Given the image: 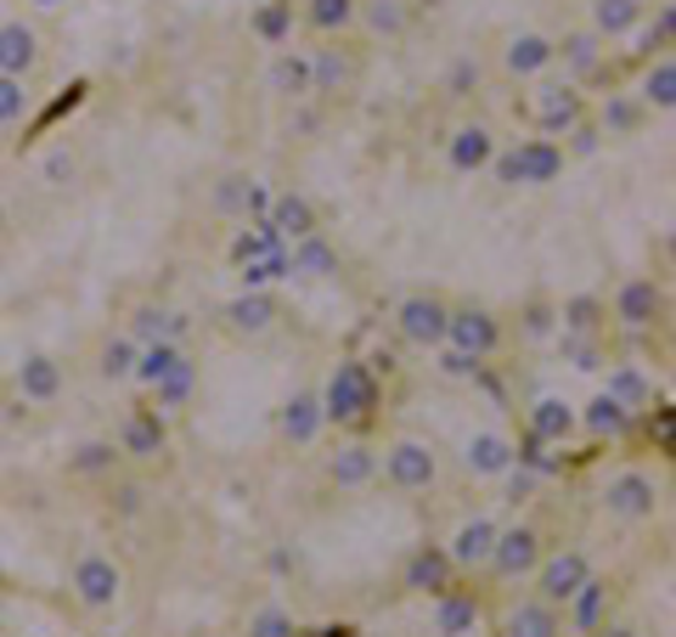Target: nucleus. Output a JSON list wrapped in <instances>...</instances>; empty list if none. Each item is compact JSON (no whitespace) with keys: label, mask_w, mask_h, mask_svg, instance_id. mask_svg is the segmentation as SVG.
Here are the masks:
<instances>
[{"label":"nucleus","mask_w":676,"mask_h":637,"mask_svg":"<svg viewBox=\"0 0 676 637\" xmlns=\"http://www.w3.org/2000/svg\"><path fill=\"white\" fill-rule=\"evenodd\" d=\"M372 401H378V378H372V367H361V361H338V373H332L327 389H321V418H332V423H356V418H367Z\"/></svg>","instance_id":"obj_1"},{"label":"nucleus","mask_w":676,"mask_h":637,"mask_svg":"<svg viewBox=\"0 0 676 637\" xmlns=\"http://www.w3.org/2000/svg\"><path fill=\"white\" fill-rule=\"evenodd\" d=\"M446 345L462 350V356H473V361H486L502 345V327H497V316L486 305H457L446 316Z\"/></svg>","instance_id":"obj_2"},{"label":"nucleus","mask_w":676,"mask_h":637,"mask_svg":"<svg viewBox=\"0 0 676 637\" xmlns=\"http://www.w3.org/2000/svg\"><path fill=\"white\" fill-rule=\"evenodd\" d=\"M446 316H451V305L434 300V293H412V300H401V311H395L401 338H406V345H423V350L446 345Z\"/></svg>","instance_id":"obj_3"},{"label":"nucleus","mask_w":676,"mask_h":637,"mask_svg":"<svg viewBox=\"0 0 676 637\" xmlns=\"http://www.w3.org/2000/svg\"><path fill=\"white\" fill-rule=\"evenodd\" d=\"M68 586H74V598H79L85 609H113V604H119V593H124V575H119V564H113V559L85 553V559L74 564Z\"/></svg>","instance_id":"obj_4"},{"label":"nucleus","mask_w":676,"mask_h":637,"mask_svg":"<svg viewBox=\"0 0 676 637\" xmlns=\"http://www.w3.org/2000/svg\"><path fill=\"white\" fill-rule=\"evenodd\" d=\"M530 575H536V598H542V604H553V609H564V604L575 598V586H581V581L592 575V564H587V553L564 548V553L542 559Z\"/></svg>","instance_id":"obj_5"},{"label":"nucleus","mask_w":676,"mask_h":637,"mask_svg":"<svg viewBox=\"0 0 676 637\" xmlns=\"http://www.w3.org/2000/svg\"><path fill=\"white\" fill-rule=\"evenodd\" d=\"M502 581H519L542 564V536L530 530V525H513V530H497V542H491V559H486Z\"/></svg>","instance_id":"obj_6"},{"label":"nucleus","mask_w":676,"mask_h":637,"mask_svg":"<svg viewBox=\"0 0 676 637\" xmlns=\"http://www.w3.org/2000/svg\"><path fill=\"white\" fill-rule=\"evenodd\" d=\"M603 508H609L614 519H654L659 485H654L648 474H637V468H625V474H614V479L603 485Z\"/></svg>","instance_id":"obj_7"},{"label":"nucleus","mask_w":676,"mask_h":637,"mask_svg":"<svg viewBox=\"0 0 676 637\" xmlns=\"http://www.w3.org/2000/svg\"><path fill=\"white\" fill-rule=\"evenodd\" d=\"M383 474H390L395 492H428L440 463H434V452L423 446V440H395L390 457H383Z\"/></svg>","instance_id":"obj_8"},{"label":"nucleus","mask_w":676,"mask_h":637,"mask_svg":"<svg viewBox=\"0 0 676 637\" xmlns=\"http://www.w3.org/2000/svg\"><path fill=\"white\" fill-rule=\"evenodd\" d=\"M451 575H457L451 553L428 542V548H417V553L406 559V570H401V586H406V593H428V598H440L446 586H451Z\"/></svg>","instance_id":"obj_9"},{"label":"nucleus","mask_w":676,"mask_h":637,"mask_svg":"<svg viewBox=\"0 0 676 637\" xmlns=\"http://www.w3.org/2000/svg\"><path fill=\"white\" fill-rule=\"evenodd\" d=\"M513 170H519V186H547L564 175V147L547 136H530L513 147Z\"/></svg>","instance_id":"obj_10"},{"label":"nucleus","mask_w":676,"mask_h":637,"mask_svg":"<svg viewBox=\"0 0 676 637\" xmlns=\"http://www.w3.org/2000/svg\"><path fill=\"white\" fill-rule=\"evenodd\" d=\"M659 311H665V288H659L654 277L620 282V293H614V316H620L625 327H654Z\"/></svg>","instance_id":"obj_11"},{"label":"nucleus","mask_w":676,"mask_h":637,"mask_svg":"<svg viewBox=\"0 0 676 637\" xmlns=\"http://www.w3.org/2000/svg\"><path fill=\"white\" fill-rule=\"evenodd\" d=\"M164 446H170V429H164L159 412H130V418H124V429H119V457L153 463Z\"/></svg>","instance_id":"obj_12"},{"label":"nucleus","mask_w":676,"mask_h":637,"mask_svg":"<svg viewBox=\"0 0 676 637\" xmlns=\"http://www.w3.org/2000/svg\"><path fill=\"white\" fill-rule=\"evenodd\" d=\"M502 637H564V615L553 604H542V598H524V604L508 609Z\"/></svg>","instance_id":"obj_13"},{"label":"nucleus","mask_w":676,"mask_h":637,"mask_svg":"<svg viewBox=\"0 0 676 637\" xmlns=\"http://www.w3.org/2000/svg\"><path fill=\"white\" fill-rule=\"evenodd\" d=\"M446 159H451L457 175H473V170H486V164L497 159V141H491L486 125H462V130L451 136V147H446Z\"/></svg>","instance_id":"obj_14"},{"label":"nucleus","mask_w":676,"mask_h":637,"mask_svg":"<svg viewBox=\"0 0 676 637\" xmlns=\"http://www.w3.org/2000/svg\"><path fill=\"white\" fill-rule=\"evenodd\" d=\"M265 220H271V231H276L282 242H299V237L316 231V209L299 198V192H282V198H271Z\"/></svg>","instance_id":"obj_15"},{"label":"nucleus","mask_w":676,"mask_h":637,"mask_svg":"<svg viewBox=\"0 0 676 637\" xmlns=\"http://www.w3.org/2000/svg\"><path fill=\"white\" fill-rule=\"evenodd\" d=\"M513 457H519V446H513L508 434H497V429L473 434V440H468V452H462V463H468L473 474H508V468H513Z\"/></svg>","instance_id":"obj_16"},{"label":"nucleus","mask_w":676,"mask_h":637,"mask_svg":"<svg viewBox=\"0 0 676 637\" xmlns=\"http://www.w3.org/2000/svg\"><path fill=\"white\" fill-rule=\"evenodd\" d=\"M473 626H479V598L473 593H451L446 586V593L434 598V631L440 637H468Z\"/></svg>","instance_id":"obj_17"},{"label":"nucleus","mask_w":676,"mask_h":637,"mask_svg":"<svg viewBox=\"0 0 676 637\" xmlns=\"http://www.w3.org/2000/svg\"><path fill=\"white\" fill-rule=\"evenodd\" d=\"M491 542H497V525H491V519H468V525L451 536L446 553H451L457 570H479V564L491 559Z\"/></svg>","instance_id":"obj_18"},{"label":"nucleus","mask_w":676,"mask_h":637,"mask_svg":"<svg viewBox=\"0 0 676 637\" xmlns=\"http://www.w3.org/2000/svg\"><path fill=\"white\" fill-rule=\"evenodd\" d=\"M569 434H575V412L558 396H542L536 407H530V440H542V446H564Z\"/></svg>","instance_id":"obj_19"},{"label":"nucleus","mask_w":676,"mask_h":637,"mask_svg":"<svg viewBox=\"0 0 676 637\" xmlns=\"http://www.w3.org/2000/svg\"><path fill=\"white\" fill-rule=\"evenodd\" d=\"M536 119H542L547 136L575 130V125H581V96H575L569 85H547V90L536 96Z\"/></svg>","instance_id":"obj_20"},{"label":"nucleus","mask_w":676,"mask_h":637,"mask_svg":"<svg viewBox=\"0 0 676 637\" xmlns=\"http://www.w3.org/2000/svg\"><path fill=\"white\" fill-rule=\"evenodd\" d=\"M226 322H231L237 333H265V327L276 322V300H271L265 288H243V293L226 305Z\"/></svg>","instance_id":"obj_21"},{"label":"nucleus","mask_w":676,"mask_h":637,"mask_svg":"<svg viewBox=\"0 0 676 637\" xmlns=\"http://www.w3.org/2000/svg\"><path fill=\"white\" fill-rule=\"evenodd\" d=\"M321 423H327L321 418V396H310V389H299V396L282 407V434L294 440V446H310V440L321 434Z\"/></svg>","instance_id":"obj_22"},{"label":"nucleus","mask_w":676,"mask_h":637,"mask_svg":"<svg viewBox=\"0 0 676 637\" xmlns=\"http://www.w3.org/2000/svg\"><path fill=\"white\" fill-rule=\"evenodd\" d=\"M34 57H40V40H34V29L29 23H0V74H29L34 68Z\"/></svg>","instance_id":"obj_23"},{"label":"nucleus","mask_w":676,"mask_h":637,"mask_svg":"<svg viewBox=\"0 0 676 637\" xmlns=\"http://www.w3.org/2000/svg\"><path fill=\"white\" fill-rule=\"evenodd\" d=\"M18 389H23V401L45 407V401H57V389H63V367L52 356H29L18 367Z\"/></svg>","instance_id":"obj_24"},{"label":"nucleus","mask_w":676,"mask_h":637,"mask_svg":"<svg viewBox=\"0 0 676 637\" xmlns=\"http://www.w3.org/2000/svg\"><path fill=\"white\" fill-rule=\"evenodd\" d=\"M603 609H609V581L603 575H587L569 598V626L575 631H598L603 626Z\"/></svg>","instance_id":"obj_25"},{"label":"nucleus","mask_w":676,"mask_h":637,"mask_svg":"<svg viewBox=\"0 0 676 637\" xmlns=\"http://www.w3.org/2000/svg\"><path fill=\"white\" fill-rule=\"evenodd\" d=\"M372 474H378V457H372V446H361V440H356V446H338V452H332V463H327V479H332V485H345V492L367 485Z\"/></svg>","instance_id":"obj_26"},{"label":"nucleus","mask_w":676,"mask_h":637,"mask_svg":"<svg viewBox=\"0 0 676 637\" xmlns=\"http://www.w3.org/2000/svg\"><path fill=\"white\" fill-rule=\"evenodd\" d=\"M287 260H294V277H332L338 271V255H332V242H321V231L299 237L294 249H287Z\"/></svg>","instance_id":"obj_27"},{"label":"nucleus","mask_w":676,"mask_h":637,"mask_svg":"<svg viewBox=\"0 0 676 637\" xmlns=\"http://www.w3.org/2000/svg\"><path fill=\"white\" fill-rule=\"evenodd\" d=\"M643 23V0H598L592 7V34H632Z\"/></svg>","instance_id":"obj_28"},{"label":"nucleus","mask_w":676,"mask_h":637,"mask_svg":"<svg viewBox=\"0 0 676 637\" xmlns=\"http://www.w3.org/2000/svg\"><path fill=\"white\" fill-rule=\"evenodd\" d=\"M603 396H614L625 412H637V407H648V401H654V384H648L637 367H614V373H609V389H603Z\"/></svg>","instance_id":"obj_29"},{"label":"nucleus","mask_w":676,"mask_h":637,"mask_svg":"<svg viewBox=\"0 0 676 637\" xmlns=\"http://www.w3.org/2000/svg\"><path fill=\"white\" fill-rule=\"evenodd\" d=\"M175 361H181V345H175V338H159V345H141V350H135V373H130V378H141V384L153 389Z\"/></svg>","instance_id":"obj_30"},{"label":"nucleus","mask_w":676,"mask_h":637,"mask_svg":"<svg viewBox=\"0 0 676 637\" xmlns=\"http://www.w3.org/2000/svg\"><path fill=\"white\" fill-rule=\"evenodd\" d=\"M547 63H553V40H542V34H519L508 45V68L513 74H542Z\"/></svg>","instance_id":"obj_31"},{"label":"nucleus","mask_w":676,"mask_h":637,"mask_svg":"<svg viewBox=\"0 0 676 637\" xmlns=\"http://www.w3.org/2000/svg\"><path fill=\"white\" fill-rule=\"evenodd\" d=\"M271 90L276 96H310V57H276L271 63Z\"/></svg>","instance_id":"obj_32"},{"label":"nucleus","mask_w":676,"mask_h":637,"mask_svg":"<svg viewBox=\"0 0 676 637\" xmlns=\"http://www.w3.org/2000/svg\"><path fill=\"white\" fill-rule=\"evenodd\" d=\"M254 34L265 45H282L287 34H294V0H265V7L254 12Z\"/></svg>","instance_id":"obj_33"},{"label":"nucleus","mask_w":676,"mask_h":637,"mask_svg":"<svg viewBox=\"0 0 676 637\" xmlns=\"http://www.w3.org/2000/svg\"><path fill=\"white\" fill-rule=\"evenodd\" d=\"M192 389H198V367H192L186 356L153 384V396H159V407H186V396H192Z\"/></svg>","instance_id":"obj_34"},{"label":"nucleus","mask_w":676,"mask_h":637,"mask_svg":"<svg viewBox=\"0 0 676 637\" xmlns=\"http://www.w3.org/2000/svg\"><path fill=\"white\" fill-rule=\"evenodd\" d=\"M181 316L175 311H135V327H130V338H135V345H159V338H181Z\"/></svg>","instance_id":"obj_35"},{"label":"nucleus","mask_w":676,"mask_h":637,"mask_svg":"<svg viewBox=\"0 0 676 637\" xmlns=\"http://www.w3.org/2000/svg\"><path fill=\"white\" fill-rule=\"evenodd\" d=\"M643 102L659 108V114L676 108V63H670V57H659V63L648 68V79H643Z\"/></svg>","instance_id":"obj_36"},{"label":"nucleus","mask_w":676,"mask_h":637,"mask_svg":"<svg viewBox=\"0 0 676 637\" xmlns=\"http://www.w3.org/2000/svg\"><path fill=\"white\" fill-rule=\"evenodd\" d=\"M276 277H294L287 242H276V249H271V255H260V260H243V288H265V282H276Z\"/></svg>","instance_id":"obj_37"},{"label":"nucleus","mask_w":676,"mask_h":637,"mask_svg":"<svg viewBox=\"0 0 676 637\" xmlns=\"http://www.w3.org/2000/svg\"><path fill=\"white\" fill-rule=\"evenodd\" d=\"M558 316H564V333H598L609 311H603V300H592V293H575Z\"/></svg>","instance_id":"obj_38"},{"label":"nucleus","mask_w":676,"mask_h":637,"mask_svg":"<svg viewBox=\"0 0 676 637\" xmlns=\"http://www.w3.org/2000/svg\"><path fill=\"white\" fill-rule=\"evenodd\" d=\"M113 463H119V446H113V440H85V446L68 457L74 474H113Z\"/></svg>","instance_id":"obj_39"},{"label":"nucleus","mask_w":676,"mask_h":637,"mask_svg":"<svg viewBox=\"0 0 676 637\" xmlns=\"http://www.w3.org/2000/svg\"><path fill=\"white\" fill-rule=\"evenodd\" d=\"M625 423H632V412H625L614 396H598V401H587V429H592V434H620Z\"/></svg>","instance_id":"obj_40"},{"label":"nucleus","mask_w":676,"mask_h":637,"mask_svg":"<svg viewBox=\"0 0 676 637\" xmlns=\"http://www.w3.org/2000/svg\"><path fill=\"white\" fill-rule=\"evenodd\" d=\"M643 125V108L632 102V96H609V102H603V130L609 136H632Z\"/></svg>","instance_id":"obj_41"},{"label":"nucleus","mask_w":676,"mask_h":637,"mask_svg":"<svg viewBox=\"0 0 676 637\" xmlns=\"http://www.w3.org/2000/svg\"><path fill=\"white\" fill-rule=\"evenodd\" d=\"M553 57H564L575 74H587V68H598V34H569L564 45H553Z\"/></svg>","instance_id":"obj_42"},{"label":"nucleus","mask_w":676,"mask_h":637,"mask_svg":"<svg viewBox=\"0 0 676 637\" xmlns=\"http://www.w3.org/2000/svg\"><path fill=\"white\" fill-rule=\"evenodd\" d=\"M338 85H350V63L338 57V52L310 57V90H338Z\"/></svg>","instance_id":"obj_43"},{"label":"nucleus","mask_w":676,"mask_h":637,"mask_svg":"<svg viewBox=\"0 0 676 637\" xmlns=\"http://www.w3.org/2000/svg\"><path fill=\"white\" fill-rule=\"evenodd\" d=\"M135 338H113V345H102V361H96V367H102V378H130L135 373Z\"/></svg>","instance_id":"obj_44"},{"label":"nucleus","mask_w":676,"mask_h":637,"mask_svg":"<svg viewBox=\"0 0 676 637\" xmlns=\"http://www.w3.org/2000/svg\"><path fill=\"white\" fill-rule=\"evenodd\" d=\"M29 114V90L18 74H0V125H18Z\"/></svg>","instance_id":"obj_45"},{"label":"nucleus","mask_w":676,"mask_h":637,"mask_svg":"<svg viewBox=\"0 0 676 637\" xmlns=\"http://www.w3.org/2000/svg\"><path fill=\"white\" fill-rule=\"evenodd\" d=\"M350 18H356V0H310V23H316V29H327V34H332V29H345Z\"/></svg>","instance_id":"obj_46"},{"label":"nucleus","mask_w":676,"mask_h":637,"mask_svg":"<svg viewBox=\"0 0 676 637\" xmlns=\"http://www.w3.org/2000/svg\"><path fill=\"white\" fill-rule=\"evenodd\" d=\"M249 637H299V626H294V615H287V609H260L249 620Z\"/></svg>","instance_id":"obj_47"},{"label":"nucleus","mask_w":676,"mask_h":637,"mask_svg":"<svg viewBox=\"0 0 676 637\" xmlns=\"http://www.w3.org/2000/svg\"><path fill=\"white\" fill-rule=\"evenodd\" d=\"M564 356L581 367V373H592V367H603L598 361V345H592V333H564Z\"/></svg>","instance_id":"obj_48"},{"label":"nucleus","mask_w":676,"mask_h":637,"mask_svg":"<svg viewBox=\"0 0 676 637\" xmlns=\"http://www.w3.org/2000/svg\"><path fill=\"white\" fill-rule=\"evenodd\" d=\"M249 186H254V181H243V175H226V181H220V192H215V204H220L226 215L249 209Z\"/></svg>","instance_id":"obj_49"},{"label":"nucleus","mask_w":676,"mask_h":637,"mask_svg":"<svg viewBox=\"0 0 676 637\" xmlns=\"http://www.w3.org/2000/svg\"><path fill=\"white\" fill-rule=\"evenodd\" d=\"M670 29H676V12L670 7H659V18L643 29V52H659L665 57V45H670Z\"/></svg>","instance_id":"obj_50"},{"label":"nucleus","mask_w":676,"mask_h":637,"mask_svg":"<svg viewBox=\"0 0 676 637\" xmlns=\"http://www.w3.org/2000/svg\"><path fill=\"white\" fill-rule=\"evenodd\" d=\"M367 18H372V29H383V34H401V23H406L395 0H378V7H372Z\"/></svg>","instance_id":"obj_51"},{"label":"nucleus","mask_w":676,"mask_h":637,"mask_svg":"<svg viewBox=\"0 0 676 637\" xmlns=\"http://www.w3.org/2000/svg\"><path fill=\"white\" fill-rule=\"evenodd\" d=\"M440 367H446L451 378H473V373H479V361H473V356H462V350H451V345H446V356H440Z\"/></svg>","instance_id":"obj_52"},{"label":"nucleus","mask_w":676,"mask_h":637,"mask_svg":"<svg viewBox=\"0 0 676 637\" xmlns=\"http://www.w3.org/2000/svg\"><path fill=\"white\" fill-rule=\"evenodd\" d=\"M45 181H57V186H63V181H74V159H68V153L45 159Z\"/></svg>","instance_id":"obj_53"},{"label":"nucleus","mask_w":676,"mask_h":637,"mask_svg":"<svg viewBox=\"0 0 676 637\" xmlns=\"http://www.w3.org/2000/svg\"><path fill=\"white\" fill-rule=\"evenodd\" d=\"M569 136H575V153H581V159H587V153H598V130H592V125H575Z\"/></svg>","instance_id":"obj_54"},{"label":"nucleus","mask_w":676,"mask_h":637,"mask_svg":"<svg viewBox=\"0 0 676 637\" xmlns=\"http://www.w3.org/2000/svg\"><path fill=\"white\" fill-rule=\"evenodd\" d=\"M473 79H479V63H457V68H451V90H457V96H462Z\"/></svg>","instance_id":"obj_55"},{"label":"nucleus","mask_w":676,"mask_h":637,"mask_svg":"<svg viewBox=\"0 0 676 637\" xmlns=\"http://www.w3.org/2000/svg\"><path fill=\"white\" fill-rule=\"evenodd\" d=\"M141 497H148L141 485H124V492H119V514H141Z\"/></svg>","instance_id":"obj_56"},{"label":"nucleus","mask_w":676,"mask_h":637,"mask_svg":"<svg viewBox=\"0 0 676 637\" xmlns=\"http://www.w3.org/2000/svg\"><path fill=\"white\" fill-rule=\"evenodd\" d=\"M547 327H553V311L536 305V311H530V333H547Z\"/></svg>","instance_id":"obj_57"},{"label":"nucleus","mask_w":676,"mask_h":637,"mask_svg":"<svg viewBox=\"0 0 676 637\" xmlns=\"http://www.w3.org/2000/svg\"><path fill=\"white\" fill-rule=\"evenodd\" d=\"M592 637H637V626H598Z\"/></svg>","instance_id":"obj_58"},{"label":"nucleus","mask_w":676,"mask_h":637,"mask_svg":"<svg viewBox=\"0 0 676 637\" xmlns=\"http://www.w3.org/2000/svg\"><path fill=\"white\" fill-rule=\"evenodd\" d=\"M40 7H63V0H40Z\"/></svg>","instance_id":"obj_59"},{"label":"nucleus","mask_w":676,"mask_h":637,"mask_svg":"<svg viewBox=\"0 0 676 637\" xmlns=\"http://www.w3.org/2000/svg\"><path fill=\"white\" fill-rule=\"evenodd\" d=\"M0 226H7V209H0Z\"/></svg>","instance_id":"obj_60"}]
</instances>
